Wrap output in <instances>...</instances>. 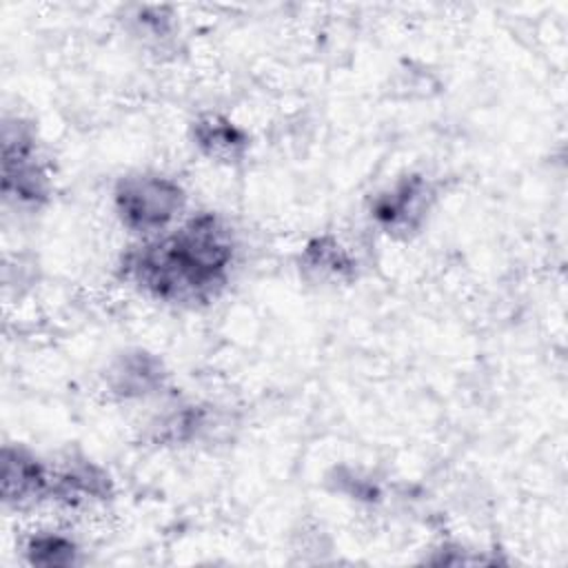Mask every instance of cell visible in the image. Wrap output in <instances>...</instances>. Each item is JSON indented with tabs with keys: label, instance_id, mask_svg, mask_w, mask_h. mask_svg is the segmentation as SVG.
I'll list each match as a JSON object with an SVG mask.
<instances>
[{
	"label": "cell",
	"instance_id": "obj_1",
	"mask_svg": "<svg viewBox=\"0 0 568 568\" xmlns=\"http://www.w3.org/2000/svg\"><path fill=\"white\" fill-rule=\"evenodd\" d=\"M233 255L231 229L217 215L200 213L178 231L135 246L124 257V275L162 302H209L224 288Z\"/></svg>",
	"mask_w": 568,
	"mask_h": 568
},
{
	"label": "cell",
	"instance_id": "obj_2",
	"mask_svg": "<svg viewBox=\"0 0 568 568\" xmlns=\"http://www.w3.org/2000/svg\"><path fill=\"white\" fill-rule=\"evenodd\" d=\"M115 213L135 233H158L180 215L184 206L182 186L160 173H135L118 182Z\"/></svg>",
	"mask_w": 568,
	"mask_h": 568
},
{
	"label": "cell",
	"instance_id": "obj_3",
	"mask_svg": "<svg viewBox=\"0 0 568 568\" xmlns=\"http://www.w3.org/2000/svg\"><path fill=\"white\" fill-rule=\"evenodd\" d=\"M2 191L22 204L47 197L49 182L36 153V138L27 124L7 122L2 135Z\"/></svg>",
	"mask_w": 568,
	"mask_h": 568
},
{
	"label": "cell",
	"instance_id": "obj_4",
	"mask_svg": "<svg viewBox=\"0 0 568 568\" xmlns=\"http://www.w3.org/2000/svg\"><path fill=\"white\" fill-rule=\"evenodd\" d=\"M430 189L419 175L399 180L393 189L377 195L373 204V217L388 233H408L419 226L428 209Z\"/></svg>",
	"mask_w": 568,
	"mask_h": 568
},
{
	"label": "cell",
	"instance_id": "obj_5",
	"mask_svg": "<svg viewBox=\"0 0 568 568\" xmlns=\"http://www.w3.org/2000/svg\"><path fill=\"white\" fill-rule=\"evenodd\" d=\"M4 473H2V495L9 504H27L51 493V475L47 468L29 453L20 448H4Z\"/></svg>",
	"mask_w": 568,
	"mask_h": 568
},
{
	"label": "cell",
	"instance_id": "obj_6",
	"mask_svg": "<svg viewBox=\"0 0 568 568\" xmlns=\"http://www.w3.org/2000/svg\"><path fill=\"white\" fill-rule=\"evenodd\" d=\"M162 384V364L142 351L124 355L111 371V386L124 397H142Z\"/></svg>",
	"mask_w": 568,
	"mask_h": 568
},
{
	"label": "cell",
	"instance_id": "obj_7",
	"mask_svg": "<svg viewBox=\"0 0 568 568\" xmlns=\"http://www.w3.org/2000/svg\"><path fill=\"white\" fill-rule=\"evenodd\" d=\"M193 135L197 146L215 160H237L246 149L244 133L233 122L220 115L200 118L193 126Z\"/></svg>",
	"mask_w": 568,
	"mask_h": 568
},
{
	"label": "cell",
	"instance_id": "obj_8",
	"mask_svg": "<svg viewBox=\"0 0 568 568\" xmlns=\"http://www.w3.org/2000/svg\"><path fill=\"white\" fill-rule=\"evenodd\" d=\"M306 264L313 271H320L322 275L333 277H346L353 273V260L351 255L337 244L333 237H317L306 246Z\"/></svg>",
	"mask_w": 568,
	"mask_h": 568
},
{
	"label": "cell",
	"instance_id": "obj_9",
	"mask_svg": "<svg viewBox=\"0 0 568 568\" xmlns=\"http://www.w3.org/2000/svg\"><path fill=\"white\" fill-rule=\"evenodd\" d=\"M75 544L58 532H40L36 535L29 546L27 555L33 564L40 566H67L75 561Z\"/></svg>",
	"mask_w": 568,
	"mask_h": 568
}]
</instances>
